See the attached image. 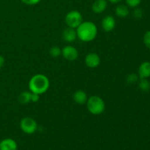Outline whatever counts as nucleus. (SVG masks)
Segmentation results:
<instances>
[{"label":"nucleus","instance_id":"obj_1","mask_svg":"<svg viewBox=\"0 0 150 150\" xmlns=\"http://www.w3.org/2000/svg\"><path fill=\"white\" fill-rule=\"evenodd\" d=\"M76 30L77 37L83 42H91L98 35V28L92 21H83Z\"/></svg>","mask_w":150,"mask_h":150},{"label":"nucleus","instance_id":"obj_2","mask_svg":"<svg viewBox=\"0 0 150 150\" xmlns=\"http://www.w3.org/2000/svg\"><path fill=\"white\" fill-rule=\"evenodd\" d=\"M50 86L48 78L43 74H36L32 76L29 82V90L32 93L42 95L47 92Z\"/></svg>","mask_w":150,"mask_h":150},{"label":"nucleus","instance_id":"obj_3","mask_svg":"<svg viewBox=\"0 0 150 150\" xmlns=\"http://www.w3.org/2000/svg\"><path fill=\"white\" fill-rule=\"evenodd\" d=\"M86 103L88 111L94 115H99L105 111V105L103 100L96 95L88 98Z\"/></svg>","mask_w":150,"mask_h":150},{"label":"nucleus","instance_id":"obj_4","mask_svg":"<svg viewBox=\"0 0 150 150\" xmlns=\"http://www.w3.org/2000/svg\"><path fill=\"white\" fill-rule=\"evenodd\" d=\"M83 22V17L78 10H72L65 16V23L68 27L76 29Z\"/></svg>","mask_w":150,"mask_h":150},{"label":"nucleus","instance_id":"obj_5","mask_svg":"<svg viewBox=\"0 0 150 150\" xmlns=\"http://www.w3.org/2000/svg\"><path fill=\"white\" fill-rule=\"evenodd\" d=\"M20 127L22 131L26 134H32L38 129V124L34 119L31 117H25L21 120Z\"/></svg>","mask_w":150,"mask_h":150},{"label":"nucleus","instance_id":"obj_6","mask_svg":"<svg viewBox=\"0 0 150 150\" xmlns=\"http://www.w3.org/2000/svg\"><path fill=\"white\" fill-rule=\"evenodd\" d=\"M62 55L65 59L69 61H74L79 57L78 50L71 45H66L62 49Z\"/></svg>","mask_w":150,"mask_h":150},{"label":"nucleus","instance_id":"obj_7","mask_svg":"<svg viewBox=\"0 0 150 150\" xmlns=\"http://www.w3.org/2000/svg\"><path fill=\"white\" fill-rule=\"evenodd\" d=\"M85 63L90 68H95L100 63V59L96 53H90L85 57Z\"/></svg>","mask_w":150,"mask_h":150},{"label":"nucleus","instance_id":"obj_8","mask_svg":"<svg viewBox=\"0 0 150 150\" xmlns=\"http://www.w3.org/2000/svg\"><path fill=\"white\" fill-rule=\"evenodd\" d=\"M101 26L105 32H111L115 28L116 21L113 16H106L103 18L101 22Z\"/></svg>","mask_w":150,"mask_h":150},{"label":"nucleus","instance_id":"obj_9","mask_svg":"<svg viewBox=\"0 0 150 150\" xmlns=\"http://www.w3.org/2000/svg\"><path fill=\"white\" fill-rule=\"evenodd\" d=\"M76 38H77V34H76V29L67 26V28L64 29L62 32V38L66 42H73V41L76 40Z\"/></svg>","mask_w":150,"mask_h":150},{"label":"nucleus","instance_id":"obj_10","mask_svg":"<svg viewBox=\"0 0 150 150\" xmlns=\"http://www.w3.org/2000/svg\"><path fill=\"white\" fill-rule=\"evenodd\" d=\"M18 144L12 139H4L0 142V150H17Z\"/></svg>","mask_w":150,"mask_h":150},{"label":"nucleus","instance_id":"obj_11","mask_svg":"<svg viewBox=\"0 0 150 150\" xmlns=\"http://www.w3.org/2000/svg\"><path fill=\"white\" fill-rule=\"evenodd\" d=\"M139 76L140 79H148L150 77V62H144L139 67Z\"/></svg>","mask_w":150,"mask_h":150},{"label":"nucleus","instance_id":"obj_12","mask_svg":"<svg viewBox=\"0 0 150 150\" xmlns=\"http://www.w3.org/2000/svg\"><path fill=\"white\" fill-rule=\"evenodd\" d=\"M107 5L106 0H96L92 6V11L95 13H101L106 10Z\"/></svg>","mask_w":150,"mask_h":150},{"label":"nucleus","instance_id":"obj_13","mask_svg":"<svg viewBox=\"0 0 150 150\" xmlns=\"http://www.w3.org/2000/svg\"><path fill=\"white\" fill-rule=\"evenodd\" d=\"M73 98L75 102L79 105H83V104L86 103L88 100L87 95L83 90H78L75 92Z\"/></svg>","mask_w":150,"mask_h":150},{"label":"nucleus","instance_id":"obj_14","mask_svg":"<svg viewBox=\"0 0 150 150\" xmlns=\"http://www.w3.org/2000/svg\"><path fill=\"white\" fill-rule=\"evenodd\" d=\"M115 13L118 17L126 18L130 13L128 6L125 5V4H119L116 7Z\"/></svg>","mask_w":150,"mask_h":150},{"label":"nucleus","instance_id":"obj_15","mask_svg":"<svg viewBox=\"0 0 150 150\" xmlns=\"http://www.w3.org/2000/svg\"><path fill=\"white\" fill-rule=\"evenodd\" d=\"M31 95H32V92L24 91L19 95L18 101L21 104L29 103V102H31Z\"/></svg>","mask_w":150,"mask_h":150},{"label":"nucleus","instance_id":"obj_16","mask_svg":"<svg viewBox=\"0 0 150 150\" xmlns=\"http://www.w3.org/2000/svg\"><path fill=\"white\" fill-rule=\"evenodd\" d=\"M139 86L142 91L144 92H149L150 89V82L147 80V79H140Z\"/></svg>","mask_w":150,"mask_h":150},{"label":"nucleus","instance_id":"obj_17","mask_svg":"<svg viewBox=\"0 0 150 150\" xmlns=\"http://www.w3.org/2000/svg\"><path fill=\"white\" fill-rule=\"evenodd\" d=\"M49 54L52 57H54V58H57V57H59L60 55H62V50L57 46H53L52 48L50 49Z\"/></svg>","mask_w":150,"mask_h":150},{"label":"nucleus","instance_id":"obj_18","mask_svg":"<svg viewBox=\"0 0 150 150\" xmlns=\"http://www.w3.org/2000/svg\"><path fill=\"white\" fill-rule=\"evenodd\" d=\"M125 2L128 7L136 8L141 4L142 0H125Z\"/></svg>","mask_w":150,"mask_h":150},{"label":"nucleus","instance_id":"obj_19","mask_svg":"<svg viewBox=\"0 0 150 150\" xmlns=\"http://www.w3.org/2000/svg\"><path fill=\"white\" fill-rule=\"evenodd\" d=\"M139 79V76H137L135 73H131L129 74L127 77V82L129 83H134Z\"/></svg>","mask_w":150,"mask_h":150},{"label":"nucleus","instance_id":"obj_20","mask_svg":"<svg viewBox=\"0 0 150 150\" xmlns=\"http://www.w3.org/2000/svg\"><path fill=\"white\" fill-rule=\"evenodd\" d=\"M144 43L146 48L150 49V31H148L144 35Z\"/></svg>","mask_w":150,"mask_h":150},{"label":"nucleus","instance_id":"obj_21","mask_svg":"<svg viewBox=\"0 0 150 150\" xmlns=\"http://www.w3.org/2000/svg\"><path fill=\"white\" fill-rule=\"evenodd\" d=\"M133 15L135 18H141L142 17V16H143V11H142L141 9L136 7L135 10H133Z\"/></svg>","mask_w":150,"mask_h":150},{"label":"nucleus","instance_id":"obj_22","mask_svg":"<svg viewBox=\"0 0 150 150\" xmlns=\"http://www.w3.org/2000/svg\"><path fill=\"white\" fill-rule=\"evenodd\" d=\"M21 1L26 5H35L38 4L41 0H21Z\"/></svg>","mask_w":150,"mask_h":150},{"label":"nucleus","instance_id":"obj_23","mask_svg":"<svg viewBox=\"0 0 150 150\" xmlns=\"http://www.w3.org/2000/svg\"><path fill=\"white\" fill-rule=\"evenodd\" d=\"M40 100V95L36 93H32V95H31V101L34 103H37Z\"/></svg>","mask_w":150,"mask_h":150},{"label":"nucleus","instance_id":"obj_24","mask_svg":"<svg viewBox=\"0 0 150 150\" xmlns=\"http://www.w3.org/2000/svg\"><path fill=\"white\" fill-rule=\"evenodd\" d=\"M4 59L2 56L0 55V69L4 66Z\"/></svg>","mask_w":150,"mask_h":150},{"label":"nucleus","instance_id":"obj_25","mask_svg":"<svg viewBox=\"0 0 150 150\" xmlns=\"http://www.w3.org/2000/svg\"><path fill=\"white\" fill-rule=\"evenodd\" d=\"M110 2L113 3V4H116V3H119L122 1V0H108Z\"/></svg>","mask_w":150,"mask_h":150}]
</instances>
